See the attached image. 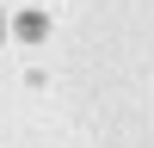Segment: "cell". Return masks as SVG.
<instances>
[{
	"label": "cell",
	"mask_w": 154,
	"mask_h": 148,
	"mask_svg": "<svg viewBox=\"0 0 154 148\" xmlns=\"http://www.w3.org/2000/svg\"><path fill=\"white\" fill-rule=\"evenodd\" d=\"M19 37H43V12H25V19H19Z\"/></svg>",
	"instance_id": "1"
},
{
	"label": "cell",
	"mask_w": 154,
	"mask_h": 148,
	"mask_svg": "<svg viewBox=\"0 0 154 148\" xmlns=\"http://www.w3.org/2000/svg\"><path fill=\"white\" fill-rule=\"evenodd\" d=\"M0 43H6V19H0Z\"/></svg>",
	"instance_id": "2"
}]
</instances>
